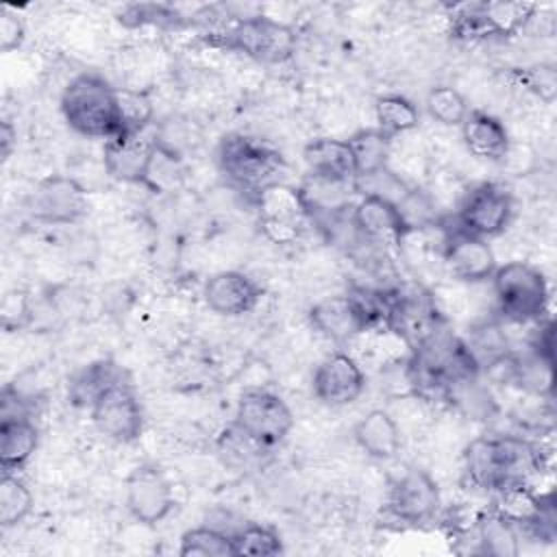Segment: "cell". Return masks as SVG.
Segmentation results:
<instances>
[{
    "mask_svg": "<svg viewBox=\"0 0 557 557\" xmlns=\"http://www.w3.org/2000/svg\"><path fill=\"white\" fill-rule=\"evenodd\" d=\"M492 285L498 311L505 320L533 322L546 313L548 283L537 268L524 261H509L505 265H496L492 274Z\"/></svg>",
    "mask_w": 557,
    "mask_h": 557,
    "instance_id": "obj_4",
    "label": "cell"
},
{
    "mask_svg": "<svg viewBox=\"0 0 557 557\" xmlns=\"http://www.w3.org/2000/svg\"><path fill=\"white\" fill-rule=\"evenodd\" d=\"M67 126L85 137L111 139L124 131L117 89L98 74H78L61 94Z\"/></svg>",
    "mask_w": 557,
    "mask_h": 557,
    "instance_id": "obj_2",
    "label": "cell"
},
{
    "mask_svg": "<svg viewBox=\"0 0 557 557\" xmlns=\"http://www.w3.org/2000/svg\"><path fill=\"white\" fill-rule=\"evenodd\" d=\"M120 22L124 26H141V24H159V26H181V15L163 4H131L120 13Z\"/></svg>",
    "mask_w": 557,
    "mask_h": 557,
    "instance_id": "obj_35",
    "label": "cell"
},
{
    "mask_svg": "<svg viewBox=\"0 0 557 557\" xmlns=\"http://www.w3.org/2000/svg\"><path fill=\"white\" fill-rule=\"evenodd\" d=\"M511 211V196L500 185L481 183L463 198L457 213V224L466 233L490 239L507 228Z\"/></svg>",
    "mask_w": 557,
    "mask_h": 557,
    "instance_id": "obj_13",
    "label": "cell"
},
{
    "mask_svg": "<svg viewBox=\"0 0 557 557\" xmlns=\"http://www.w3.org/2000/svg\"><path fill=\"white\" fill-rule=\"evenodd\" d=\"M346 141L355 159L357 178H372L387 170L392 137H387L383 131L361 128L352 133Z\"/></svg>",
    "mask_w": 557,
    "mask_h": 557,
    "instance_id": "obj_24",
    "label": "cell"
},
{
    "mask_svg": "<svg viewBox=\"0 0 557 557\" xmlns=\"http://www.w3.org/2000/svg\"><path fill=\"white\" fill-rule=\"evenodd\" d=\"M26 209L44 224H72L87 213V194L70 176H48L30 191Z\"/></svg>",
    "mask_w": 557,
    "mask_h": 557,
    "instance_id": "obj_11",
    "label": "cell"
},
{
    "mask_svg": "<svg viewBox=\"0 0 557 557\" xmlns=\"http://www.w3.org/2000/svg\"><path fill=\"white\" fill-rule=\"evenodd\" d=\"M350 222L363 239H403L409 233L396 200L374 191L352 207Z\"/></svg>",
    "mask_w": 557,
    "mask_h": 557,
    "instance_id": "obj_18",
    "label": "cell"
},
{
    "mask_svg": "<svg viewBox=\"0 0 557 557\" xmlns=\"http://www.w3.org/2000/svg\"><path fill=\"white\" fill-rule=\"evenodd\" d=\"M374 115H376V128L383 131L387 137L413 131L420 122L418 107L409 98L398 94L381 96L374 104Z\"/></svg>",
    "mask_w": 557,
    "mask_h": 557,
    "instance_id": "obj_28",
    "label": "cell"
},
{
    "mask_svg": "<svg viewBox=\"0 0 557 557\" xmlns=\"http://www.w3.org/2000/svg\"><path fill=\"white\" fill-rule=\"evenodd\" d=\"M226 50L242 52L257 63L276 65L294 57L296 33L292 26L265 15L239 17L226 41Z\"/></svg>",
    "mask_w": 557,
    "mask_h": 557,
    "instance_id": "obj_6",
    "label": "cell"
},
{
    "mask_svg": "<svg viewBox=\"0 0 557 557\" xmlns=\"http://www.w3.org/2000/svg\"><path fill=\"white\" fill-rule=\"evenodd\" d=\"M117 102L124 131H144L152 122V102L141 91L117 89Z\"/></svg>",
    "mask_w": 557,
    "mask_h": 557,
    "instance_id": "obj_34",
    "label": "cell"
},
{
    "mask_svg": "<svg viewBox=\"0 0 557 557\" xmlns=\"http://www.w3.org/2000/svg\"><path fill=\"white\" fill-rule=\"evenodd\" d=\"M366 387L361 366L348 352H331L320 361L313 374V394L329 407H344L355 403Z\"/></svg>",
    "mask_w": 557,
    "mask_h": 557,
    "instance_id": "obj_15",
    "label": "cell"
},
{
    "mask_svg": "<svg viewBox=\"0 0 557 557\" xmlns=\"http://www.w3.org/2000/svg\"><path fill=\"white\" fill-rule=\"evenodd\" d=\"M33 509L30 487L13 472H2L0 479V527L20 524Z\"/></svg>",
    "mask_w": 557,
    "mask_h": 557,
    "instance_id": "obj_30",
    "label": "cell"
},
{
    "mask_svg": "<svg viewBox=\"0 0 557 557\" xmlns=\"http://www.w3.org/2000/svg\"><path fill=\"white\" fill-rule=\"evenodd\" d=\"M181 557H235L233 535L213 527H194L181 535Z\"/></svg>",
    "mask_w": 557,
    "mask_h": 557,
    "instance_id": "obj_29",
    "label": "cell"
},
{
    "mask_svg": "<svg viewBox=\"0 0 557 557\" xmlns=\"http://www.w3.org/2000/svg\"><path fill=\"white\" fill-rule=\"evenodd\" d=\"M124 500L128 513L146 527L159 524L174 509L172 485L157 466H139L126 476Z\"/></svg>",
    "mask_w": 557,
    "mask_h": 557,
    "instance_id": "obj_12",
    "label": "cell"
},
{
    "mask_svg": "<svg viewBox=\"0 0 557 557\" xmlns=\"http://www.w3.org/2000/svg\"><path fill=\"white\" fill-rule=\"evenodd\" d=\"M233 535V546H235V557H272L283 553V542L281 535L263 524H246Z\"/></svg>",
    "mask_w": 557,
    "mask_h": 557,
    "instance_id": "obj_32",
    "label": "cell"
},
{
    "mask_svg": "<svg viewBox=\"0 0 557 557\" xmlns=\"http://www.w3.org/2000/svg\"><path fill=\"white\" fill-rule=\"evenodd\" d=\"M96 429L113 442H135L144 426L141 405L128 383L120 381L107 387L89 407Z\"/></svg>",
    "mask_w": 557,
    "mask_h": 557,
    "instance_id": "obj_8",
    "label": "cell"
},
{
    "mask_svg": "<svg viewBox=\"0 0 557 557\" xmlns=\"http://www.w3.org/2000/svg\"><path fill=\"white\" fill-rule=\"evenodd\" d=\"M302 161L311 178L348 185L357 178L355 159L346 139L318 137L302 150Z\"/></svg>",
    "mask_w": 557,
    "mask_h": 557,
    "instance_id": "obj_19",
    "label": "cell"
},
{
    "mask_svg": "<svg viewBox=\"0 0 557 557\" xmlns=\"http://www.w3.org/2000/svg\"><path fill=\"white\" fill-rule=\"evenodd\" d=\"M385 324L413 350L442 326V320L420 285H405L385 292Z\"/></svg>",
    "mask_w": 557,
    "mask_h": 557,
    "instance_id": "obj_7",
    "label": "cell"
},
{
    "mask_svg": "<svg viewBox=\"0 0 557 557\" xmlns=\"http://www.w3.org/2000/svg\"><path fill=\"white\" fill-rule=\"evenodd\" d=\"M520 83L540 96L544 102H553L557 96V72L553 65L524 67L520 72Z\"/></svg>",
    "mask_w": 557,
    "mask_h": 557,
    "instance_id": "obj_36",
    "label": "cell"
},
{
    "mask_svg": "<svg viewBox=\"0 0 557 557\" xmlns=\"http://www.w3.org/2000/svg\"><path fill=\"white\" fill-rule=\"evenodd\" d=\"M444 261L450 274L466 283L487 281L496 270V255L487 239L466 233L459 226L446 237Z\"/></svg>",
    "mask_w": 557,
    "mask_h": 557,
    "instance_id": "obj_16",
    "label": "cell"
},
{
    "mask_svg": "<svg viewBox=\"0 0 557 557\" xmlns=\"http://www.w3.org/2000/svg\"><path fill=\"white\" fill-rule=\"evenodd\" d=\"M122 381V370L109 361V359H100L94 361L89 366H85L74 381L70 383V400L76 407H91L94 400L113 383Z\"/></svg>",
    "mask_w": 557,
    "mask_h": 557,
    "instance_id": "obj_26",
    "label": "cell"
},
{
    "mask_svg": "<svg viewBox=\"0 0 557 557\" xmlns=\"http://www.w3.org/2000/svg\"><path fill=\"white\" fill-rule=\"evenodd\" d=\"M39 446V429L30 418L0 420V466L2 472L20 470Z\"/></svg>",
    "mask_w": 557,
    "mask_h": 557,
    "instance_id": "obj_23",
    "label": "cell"
},
{
    "mask_svg": "<svg viewBox=\"0 0 557 557\" xmlns=\"http://www.w3.org/2000/svg\"><path fill=\"white\" fill-rule=\"evenodd\" d=\"M257 209L265 235L285 244L298 235L302 220L309 218V209L300 189L283 183H272L257 191Z\"/></svg>",
    "mask_w": 557,
    "mask_h": 557,
    "instance_id": "obj_14",
    "label": "cell"
},
{
    "mask_svg": "<svg viewBox=\"0 0 557 557\" xmlns=\"http://www.w3.org/2000/svg\"><path fill=\"white\" fill-rule=\"evenodd\" d=\"M466 346L472 352L479 370H490L492 366H496L509 355L507 337L496 324L476 326L470 335V342H466Z\"/></svg>",
    "mask_w": 557,
    "mask_h": 557,
    "instance_id": "obj_31",
    "label": "cell"
},
{
    "mask_svg": "<svg viewBox=\"0 0 557 557\" xmlns=\"http://www.w3.org/2000/svg\"><path fill=\"white\" fill-rule=\"evenodd\" d=\"M463 457L470 481L483 490L527 483V479L540 470L537 448L516 435L476 437L466 446Z\"/></svg>",
    "mask_w": 557,
    "mask_h": 557,
    "instance_id": "obj_1",
    "label": "cell"
},
{
    "mask_svg": "<svg viewBox=\"0 0 557 557\" xmlns=\"http://www.w3.org/2000/svg\"><path fill=\"white\" fill-rule=\"evenodd\" d=\"M461 137L470 154L487 161H503L511 148L505 124L485 111H470L461 122Z\"/></svg>",
    "mask_w": 557,
    "mask_h": 557,
    "instance_id": "obj_21",
    "label": "cell"
},
{
    "mask_svg": "<svg viewBox=\"0 0 557 557\" xmlns=\"http://www.w3.org/2000/svg\"><path fill=\"white\" fill-rule=\"evenodd\" d=\"M233 426L255 446L272 448L294 429V413L278 394L268 389H248L237 400Z\"/></svg>",
    "mask_w": 557,
    "mask_h": 557,
    "instance_id": "obj_5",
    "label": "cell"
},
{
    "mask_svg": "<svg viewBox=\"0 0 557 557\" xmlns=\"http://www.w3.org/2000/svg\"><path fill=\"white\" fill-rule=\"evenodd\" d=\"M355 440L370 455L372 459H394L400 450V429L392 413L385 409H372L368 411L357 424H355Z\"/></svg>",
    "mask_w": 557,
    "mask_h": 557,
    "instance_id": "obj_22",
    "label": "cell"
},
{
    "mask_svg": "<svg viewBox=\"0 0 557 557\" xmlns=\"http://www.w3.org/2000/svg\"><path fill=\"white\" fill-rule=\"evenodd\" d=\"M13 139H15V131L9 122H2V128H0V150H2V159L7 161L11 150H13Z\"/></svg>",
    "mask_w": 557,
    "mask_h": 557,
    "instance_id": "obj_39",
    "label": "cell"
},
{
    "mask_svg": "<svg viewBox=\"0 0 557 557\" xmlns=\"http://www.w3.org/2000/svg\"><path fill=\"white\" fill-rule=\"evenodd\" d=\"M476 542L479 553L494 557H516L520 553V529L490 509L476 522Z\"/></svg>",
    "mask_w": 557,
    "mask_h": 557,
    "instance_id": "obj_25",
    "label": "cell"
},
{
    "mask_svg": "<svg viewBox=\"0 0 557 557\" xmlns=\"http://www.w3.org/2000/svg\"><path fill=\"white\" fill-rule=\"evenodd\" d=\"M442 496L437 483L422 468H407L392 485L387 498V511L411 527L426 524L440 511Z\"/></svg>",
    "mask_w": 557,
    "mask_h": 557,
    "instance_id": "obj_9",
    "label": "cell"
},
{
    "mask_svg": "<svg viewBox=\"0 0 557 557\" xmlns=\"http://www.w3.org/2000/svg\"><path fill=\"white\" fill-rule=\"evenodd\" d=\"M24 22L11 13V9H2L0 11V50L2 52H13L15 48L22 46L24 41Z\"/></svg>",
    "mask_w": 557,
    "mask_h": 557,
    "instance_id": "obj_38",
    "label": "cell"
},
{
    "mask_svg": "<svg viewBox=\"0 0 557 557\" xmlns=\"http://www.w3.org/2000/svg\"><path fill=\"white\" fill-rule=\"evenodd\" d=\"M215 161L220 172L244 191H259L272 183L285 168L283 154L261 139L231 133L220 139Z\"/></svg>",
    "mask_w": 557,
    "mask_h": 557,
    "instance_id": "obj_3",
    "label": "cell"
},
{
    "mask_svg": "<svg viewBox=\"0 0 557 557\" xmlns=\"http://www.w3.org/2000/svg\"><path fill=\"white\" fill-rule=\"evenodd\" d=\"M426 111L433 120L446 126H461V122L470 113L466 98L455 87H448V85L433 87L426 94Z\"/></svg>",
    "mask_w": 557,
    "mask_h": 557,
    "instance_id": "obj_33",
    "label": "cell"
},
{
    "mask_svg": "<svg viewBox=\"0 0 557 557\" xmlns=\"http://www.w3.org/2000/svg\"><path fill=\"white\" fill-rule=\"evenodd\" d=\"M150 128V126H148ZM144 131H122L104 141L102 161L111 178L122 183L146 185L159 137Z\"/></svg>",
    "mask_w": 557,
    "mask_h": 557,
    "instance_id": "obj_10",
    "label": "cell"
},
{
    "mask_svg": "<svg viewBox=\"0 0 557 557\" xmlns=\"http://www.w3.org/2000/svg\"><path fill=\"white\" fill-rule=\"evenodd\" d=\"M202 296L213 313L237 318L250 313L257 307L261 298V287L255 278L239 270H222L207 278Z\"/></svg>",
    "mask_w": 557,
    "mask_h": 557,
    "instance_id": "obj_17",
    "label": "cell"
},
{
    "mask_svg": "<svg viewBox=\"0 0 557 557\" xmlns=\"http://www.w3.org/2000/svg\"><path fill=\"white\" fill-rule=\"evenodd\" d=\"M490 35H513L524 28L535 13V4L531 2H481L476 4Z\"/></svg>",
    "mask_w": 557,
    "mask_h": 557,
    "instance_id": "obj_27",
    "label": "cell"
},
{
    "mask_svg": "<svg viewBox=\"0 0 557 557\" xmlns=\"http://www.w3.org/2000/svg\"><path fill=\"white\" fill-rule=\"evenodd\" d=\"M30 315V302H28V296L26 292L22 289H15V292H9L2 300V324L4 329H20L22 324H26Z\"/></svg>",
    "mask_w": 557,
    "mask_h": 557,
    "instance_id": "obj_37",
    "label": "cell"
},
{
    "mask_svg": "<svg viewBox=\"0 0 557 557\" xmlns=\"http://www.w3.org/2000/svg\"><path fill=\"white\" fill-rule=\"evenodd\" d=\"M494 492L496 498L492 511H496L518 529L542 531L546 524H550L548 505H544L542 496H537L527 483H509Z\"/></svg>",
    "mask_w": 557,
    "mask_h": 557,
    "instance_id": "obj_20",
    "label": "cell"
}]
</instances>
